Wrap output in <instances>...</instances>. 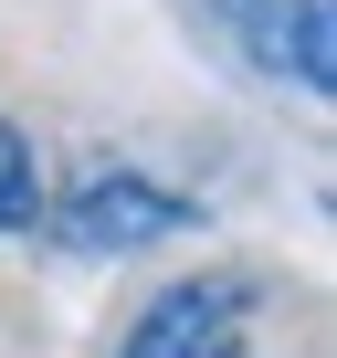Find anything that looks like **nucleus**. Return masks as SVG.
Returning <instances> with one entry per match:
<instances>
[{"label": "nucleus", "instance_id": "nucleus-1", "mask_svg": "<svg viewBox=\"0 0 337 358\" xmlns=\"http://www.w3.org/2000/svg\"><path fill=\"white\" fill-rule=\"evenodd\" d=\"M116 358H253V285L243 274H190V285H158Z\"/></svg>", "mask_w": 337, "mask_h": 358}, {"label": "nucleus", "instance_id": "nucleus-4", "mask_svg": "<svg viewBox=\"0 0 337 358\" xmlns=\"http://www.w3.org/2000/svg\"><path fill=\"white\" fill-rule=\"evenodd\" d=\"M43 222V158H32V137L0 116V243L11 232H32Z\"/></svg>", "mask_w": 337, "mask_h": 358}, {"label": "nucleus", "instance_id": "nucleus-3", "mask_svg": "<svg viewBox=\"0 0 337 358\" xmlns=\"http://www.w3.org/2000/svg\"><path fill=\"white\" fill-rule=\"evenodd\" d=\"M201 11L253 53V74H274L295 95L337 85V22H327V0H201Z\"/></svg>", "mask_w": 337, "mask_h": 358}, {"label": "nucleus", "instance_id": "nucleus-2", "mask_svg": "<svg viewBox=\"0 0 337 358\" xmlns=\"http://www.w3.org/2000/svg\"><path fill=\"white\" fill-rule=\"evenodd\" d=\"M201 211L180 201V190H158V179H137V169H95L85 190H64L53 201V243L64 253H148V243H168V232H190Z\"/></svg>", "mask_w": 337, "mask_h": 358}]
</instances>
